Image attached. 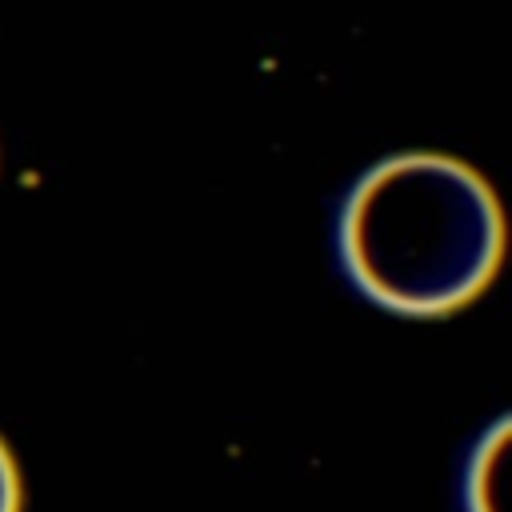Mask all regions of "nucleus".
Instances as JSON below:
<instances>
[{"mask_svg":"<svg viewBox=\"0 0 512 512\" xmlns=\"http://www.w3.org/2000/svg\"><path fill=\"white\" fill-rule=\"evenodd\" d=\"M340 248L372 300L408 316H444L492 280L504 216L488 180L464 160L408 152L356 184Z\"/></svg>","mask_w":512,"mask_h":512,"instance_id":"f257e3e1","label":"nucleus"},{"mask_svg":"<svg viewBox=\"0 0 512 512\" xmlns=\"http://www.w3.org/2000/svg\"><path fill=\"white\" fill-rule=\"evenodd\" d=\"M504 460V424L492 432V440L484 444V452L476 456V472H472V508L476 512H496L492 496H496V468Z\"/></svg>","mask_w":512,"mask_h":512,"instance_id":"f03ea898","label":"nucleus"},{"mask_svg":"<svg viewBox=\"0 0 512 512\" xmlns=\"http://www.w3.org/2000/svg\"><path fill=\"white\" fill-rule=\"evenodd\" d=\"M20 508V480H16V464L8 456V448L0 444V512H16Z\"/></svg>","mask_w":512,"mask_h":512,"instance_id":"7ed1b4c3","label":"nucleus"}]
</instances>
